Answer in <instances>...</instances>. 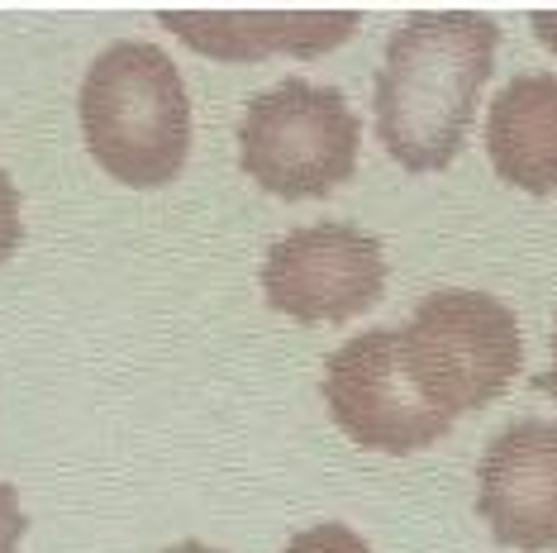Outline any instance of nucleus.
<instances>
[{
  "instance_id": "obj_5",
  "label": "nucleus",
  "mask_w": 557,
  "mask_h": 553,
  "mask_svg": "<svg viewBox=\"0 0 557 553\" xmlns=\"http://www.w3.org/2000/svg\"><path fill=\"white\" fill-rule=\"evenodd\" d=\"M324 401L352 444L382 454H414L453 430V415L434 406L405 368L400 330L344 339L324 362Z\"/></svg>"
},
{
  "instance_id": "obj_1",
  "label": "nucleus",
  "mask_w": 557,
  "mask_h": 553,
  "mask_svg": "<svg viewBox=\"0 0 557 553\" xmlns=\"http://www.w3.org/2000/svg\"><path fill=\"white\" fill-rule=\"evenodd\" d=\"M500 24L481 10H414L391 34L376 67V134L410 172L458 158L476 115L481 82L496 67Z\"/></svg>"
},
{
  "instance_id": "obj_13",
  "label": "nucleus",
  "mask_w": 557,
  "mask_h": 553,
  "mask_svg": "<svg viewBox=\"0 0 557 553\" xmlns=\"http://www.w3.org/2000/svg\"><path fill=\"white\" fill-rule=\"evenodd\" d=\"M534 386L543 396H553L557 401V324H553V362H548V372H539L534 377Z\"/></svg>"
},
{
  "instance_id": "obj_9",
  "label": "nucleus",
  "mask_w": 557,
  "mask_h": 553,
  "mask_svg": "<svg viewBox=\"0 0 557 553\" xmlns=\"http://www.w3.org/2000/svg\"><path fill=\"white\" fill-rule=\"evenodd\" d=\"M162 29L182 34L196 53L210 58H268V53H300L314 58L324 48H338L358 29V15L352 10H334V15H310V10H296V15H276V10H258V15H176V10H162Z\"/></svg>"
},
{
  "instance_id": "obj_12",
  "label": "nucleus",
  "mask_w": 557,
  "mask_h": 553,
  "mask_svg": "<svg viewBox=\"0 0 557 553\" xmlns=\"http://www.w3.org/2000/svg\"><path fill=\"white\" fill-rule=\"evenodd\" d=\"M24 530H29V520H24L20 492L10 482H0V553H20Z\"/></svg>"
},
{
  "instance_id": "obj_7",
  "label": "nucleus",
  "mask_w": 557,
  "mask_h": 553,
  "mask_svg": "<svg viewBox=\"0 0 557 553\" xmlns=\"http://www.w3.org/2000/svg\"><path fill=\"white\" fill-rule=\"evenodd\" d=\"M476 511L496 544L557 553V420H515L481 448Z\"/></svg>"
},
{
  "instance_id": "obj_6",
  "label": "nucleus",
  "mask_w": 557,
  "mask_h": 553,
  "mask_svg": "<svg viewBox=\"0 0 557 553\" xmlns=\"http://www.w3.org/2000/svg\"><path fill=\"white\" fill-rule=\"evenodd\" d=\"M386 286L382 238L348 220L300 224L276 238L262 262V292L268 306L306 324L352 320L358 310L376 306Z\"/></svg>"
},
{
  "instance_id": "obj_3",
  "label": "nucleus",
  "mask_w": 557,
  "mask_h": 553,
  "mask_svg": "<svg viewBox=\"0 0 557 553\" xmlns=\"http://www.w3.org/2000/svg\"><path fill=\"white\" fill-rule=\"evenodd\" d=\"M405 368L420 392L458 420L462 410H481L510 392L524 362L519 316L491 292L443 286L414 306L400 330Z\"/></svg>"
},
{
  "instance_id": "obj_10",
  "label": "nucleus",
  "mask_w": 557,
  "mask_h": 553,
  "mask_svg": "<svg viewBox=\"0 0 557 553\" xmlns=\"http://www.w3.org/2000/svg\"><path fill=\"white\" fill-rule=\"evenodd\" d=\"M282 553H372V549H367V539L352 530V525L324 520V525H310V530H300Z\"/></svg>"
},
{
  "instance_id": "obj_4",
  "label": "nucleus",
  "mask_w": 557,
  "mask_h": 553,
  "mask_svg": "<svg viewBox=\"0 0 557 553\" xmlns=\"http://www.w3.org/2000/svg\"><path fill=\"white\" fill-rule=\"evenodd\" d=\"M362 148V120L338 86L286 77L258 91L238 120L244 172L272 196L310 200L352 177Z\"/></svg>"
},
{
  "instance_id": "obj_14",
  "label": "nucleus",
  "mask_w": 557,
  "mask_h": 553,
  "mask_svg": "<svg viewBox=\"0 0 557 553\" xmlns=\"http://www.w3.org/2000/svg\"><path fill=\"white\" fill-rule=\"evenodd\" d=\"M534 34L557 53V15H553V10H539V15H534Z\"/></svg>"
},
{
  "instance_id": "obj_2",
  "label": "nucleus",
  "mask_w": 557,
  "mask_h": 553,
  "mask_svg": "<svg viewBox=\"0 0 557 553\" xmlns=\"http://www.w3.org/2000/svg\"><path fill=\"white\" fill-rule=\"evenodd\" d=\"M77 115L86 148L110 177L162 186L191 153V96L168 48L120 39L86 67Z\"/></svg>"
},
{
  "instance_id": "obj_11",
  "label": "nucleus",
  "mask_w": 557,
  "mask_h": 553,
  "mask_svg": "<svg viewBox=\"0 0 557 553\" xmlns=\"http://www.w3.org/2000/svg\"><path fill=\"white\" fill-rule=\"evenodd\" d=\"M24 238V216H20V192L15 182H10V172L0 168V262L20 248Z\"/></svg>"
},
{
  "instance_id": "obj_15",
  "label": "nucleus",
  "mask_w": 557,
  "mask_h": 553,
  "mask_svg": "<svg viewBox=\"0 0 557 553\" xmlns=\"http://www.w3.org/2000/svg\"><path fill=\"white\" fill-rule=\"evenodd\" d=\"M168 553H224V549H210V544H200V539H182V544H172Z\"/></svg>"
},
{
  "instance_id": "obj_8",
  "label": "nucleus",
  "mask_w": 557,
  "mask_h": 553,
  "mask_svg": "<svg viewBox=\"0 0 557 553\" xmlns=\"http://www.w3.org/2000/svg\"><path fill=\"white\" fill-rule=\"evenodd\" d=\"M486 153L500 182L529 196H557V77L519 72L486 110Z\"/></svg>"
}]
</instances>
